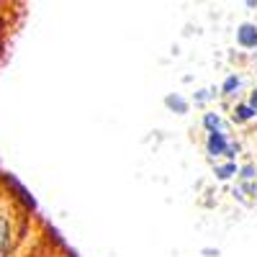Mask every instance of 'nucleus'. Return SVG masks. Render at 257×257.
Segmentation results:
<instances>
[{
  "label": "nucleus",
  "instance_id": "nucleus-1",
  "mask_svg": "<svg viewBox=\"0 0 257 257\" xmlns=\"http://www.w3.org/2000/svg\"><path fill=\"white\" fill-rule=\"evenodd\" d=\"M18 237H21V229H18V221L13 216L11 201L3 198L0 201V257L13 254V249L18 244Z\"/></svg>",
  "mask_w": 257,
  "mask_h": 257
},
{
  "label": "nucleus",
  "instance_id": "nucleus-2",
  "mask_svg": "<svg viewBox=\"0 0 257 257\" xmlns=\"http://www.w3.org/2000/svg\"><path fill=\"white\" fill-rule=\"evenodd\" d=\"M206 155L216 157V160H234V142L229 132L206 134Z\"/></svg>",
  "mask_w": 257,
  "mask_h": 257
},
{
  "label": "nucleus",
  "instance_id": "nucleus-3",
  "mask_svg": "<svg viewBox=\"0 0 257 257\" xmlns=\"http://www.w3.org/2000/svg\"><path fill=\"white\" fill-rule=\"evenodd\" d=\"M234 39H237V47L239 49L257 52V24H249V21L239 24L237 31H234Z\"/></svg>",
  "mask_w": 257,
  "mask_h": 257
},
{
  "label": "nucleus",
  "instance_id": "nucleus-4",
  "mask_svg": "<svg viewBox=\"0 0 257 257\" xmlns=\"http://www.w3.org/2000/svg\"><path fill=\"white\" fill-rule=\"evenodd\" d=\"M201 126H203V132L206 134H219V132H229L226 128V121L219 116V113H213V111H208V113H203V118H201Z\"/></svg>",
  "mask_w": 257,
  "mask_h": 257
},
{
  "label": "nucleus",
  "instance_id": "nucleus-5",
  "mask_svg": "<svg viewBox=\"0 0 257 257\" xmlns=\"http://www.w3.org/2000/svg\"><path fill=\"white\" fill-rule=\"evenodd\" d=\"M254 118H257V113L247 105V100H237V105L231 108V121L242 126V123H249V121H254Z\"/></svg>",
  "mask_w": 257,
  "mask_h": 257
},
{
  "label": "nucleus",
  "instance_id": "nucleus-6",
  "mask_svg": "<svg viewBox=\"0 0 257 257\" xmlns=\"http://www.w3.org/2000/svg\"><path fill=\"white\" fill-rule=\"evenodd\" d=\"M165 105L170 111H175V113H188L190 111V100L180 93H167L165 95Z\"/></svg>",
  "mask_w": 257,
  "mask_h": 257
},
{
  "label": "nucleus",
  "instance_id": "nucleus-7",
  "mask_svg": "<svg viewBox=\"0 0 257 257\" xmlns=\"http://www.w3.org/2000/svg\"><path fill=\"white\" fill-rule=\"evenodd\" d=\"M213 173H216L219 180H231L234 175H239V165L234 162V160H224V162H216Z\"/></svg>",
  "mask_w": 257,
  "mask_h": 257
},
{
  "label": "nucleus",
  "instance_id": "nucleus-8",
  "mask_svg": "<svg viewBox=\"0 0 257 257\" xmlns=\"http://www.w3.org/2000/svg\"><path fill=\"white\" fill-rule=\"evenodd\" d=\"M239 88H242V77H239V75H234V72L226 75L224 82H221V93H224V95H234Z\"/></svg>",
  "mask_w": 257,
  "mask_h": 257
},
{
  "label": "nucleus",
  "instance_id": "nucleus-9",
  "mask_svg": "<svg viewBox=\"0 0 257 257\" xmlns=\"http://www.w3.org/2000/svg\"><path fill=\"white\" fill-rule=\"evenodd\" d=\"M247 105H249V108L257 113V85H254V88L249 90V95H247Z\"/></svg>",
  "mask_w": 257,
  "mask_h": 257
},
{
  "label": "nucleus",
  "instance_id": "nucleus-10",
  "mask_svg": "<svg viewBox=\"0 0 257 257\" xmlns=\"http://www.w3.org/2000/svg\"><path fill=\"white\" fill-rule=\"evenodd\" d=\"M3 198H6V196H3V193H0V201H3Z\"/></svg>",
  "mask_w": 257,
  "mask_h": 257
},
{
  "label": "nucleus",
  "instance_id": "nucleus-11",
  "mask_svg": "<svg viewBox=\"0 0 257 257\" xmlns=\"http://www.w3.org/2000/svg\"><path fill=\"white\" fill-rule=\"evenodd\" d=\"M254 59H257V54H254Z\"/></svg>",
  "mask_w": 257,
  "mask_h": 257
}]
</instances>
